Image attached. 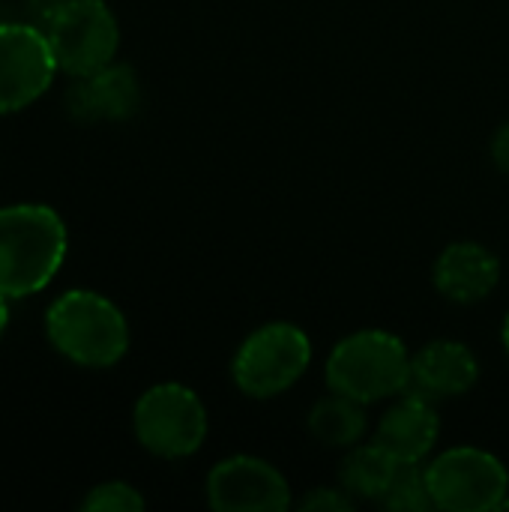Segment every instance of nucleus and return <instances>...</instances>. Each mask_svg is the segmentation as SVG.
<instances>
[{
    "label": "nucleus",
    "mask_w": 509,
    "mask_h": 512,
    "mask_svg": "<svg viewBox=\"0 0 509 512\" xmlns=\"http://www.w3.org/2000/svg\"><path fill=\"white\" fill-rule=\"evenodd\" d=\"M501 510H509V495L504 498V504H501Z\"/></svg>",
    "instance_id": "23"
},
{
    "label": "nucleus",
    "mask_w": 509,
    "mask_h": 512,
    "mask_svg": "<svg viewBox=\"0 0 509 512\" xmlns=\"http://www.w3.org/2000/svg\"><path fill=\"white\" fill-rule=\"evenodd\" d=\"M57 60L48 33L30 21L0 24V114L33 105L54 81Z\"/></svg>",
    "instance_id": "8"
},
{
    "label": "nucleus",
    "mask_w": 509,
    "mask_h": 512,
    "mask_svg": "<svg viewBox=\"0 0 509 512\" xmlns=\"http://www.w3.org/2000/svg\"><path fill=\"white\" fill-rule=\"evenodd\" d=\"M306 426H309V435L321 447H327V450H351L366 438L369 417H366L363 402L330 390L324 399L315 402V408L309 411Z\"/></svg>",
    "instance_id": "14"
},
{
    "label": "nucleus",
    "mask_w": 509,
    "mask_h": 512,
    "mask_svg": "<svg viewBox=\"0 0 509 512\" xmlns=\"http://www.w3.org/2000/svg\"><path fill=\"white\" fill-rule=\"evenodd\" d=\"M51 345L84 369H108L129 351L126 315L96 291H66L45 312Z\"/></svg>",
    "instance_id": "3"
},
{
    "label": "nucleus",
    "mask_w": 509,
    "mask_h": 512,
    "mask_svg": "<svg viewBox=\"0 0 509 512\" xmlns=\"http://www.w3.org/2000/svg\"><path fill=\"white\" fill-rule=\"evenodd\" d=\"M501 342H504V351H507L509 357V312L507 318H504V327H501Z\"/></svg>",
    "instance_id": "22"
},
{
    "label": "nucleus",
    "mask_w": 509,
    "mask_h": 512,
    "mask_svg": "<svg viewBox=\"0 0 509 512\" xmlns=\"http://www.w3.org/2000/svg\"><path fill=\"white\" fill-rule=\"evenodd\" d=\"M402 462H396L381 444L369 441V444H357L351 450H345V459L339 465V486L360 504V501H372L381 504V498L387 495L396 471Z\"/></svg>",
    "instance_id": "15"
},
{
    "label": "nucleus",
    "mask_w": 509,
    "mask_h": 512,
    "mask_svg": "<svg viewBox=\"0 0 509 512\" xmlns=\"http://www.w3.org/2000/svg\"><path fill=\"white\" fill-rule=\"evenodd\" d=\"M327 390L375 405L408 393L411 354L408 345L387 330H357L339 339L324 363Z\"/></svg>",
    "instance_id": "2"
},
{
    "label": "nucleus",
    "mask_w": 509,
    "mask_h": 512,
    "mask_svg": "<svg viewBox=\"0 0 509 512\" xmlns=\"http://www.w3.org/2000/svg\"><path fill=\"white\" fill-rule=\"evenodd\" d=\"M357 507V501L342 489V486H321V489H312L303 501H300V510L306 512H348Z\"/></svg>",
    "instance_id": "18"
},
{
    "label": "nucleus",
    "mask_w": 509,
    "mask_h": 512,
    "mask_svg": "<svg viewBox=\"0 0 509 512\" xmlns=\"http://www.w3.org/2000/svg\"><path fill=\"white\" fill-rule=\"evenodd\" d=\"M57 69L84 78L114 63L120 24L105 0H69L45 27Z\"/></svg>",
    "instance_id": "7"
},
{
    "label": "nucleus",
    "mask_w": 509,
    "mask_h": 512,
    "mask_svg": "<svg viewBox=\"0 0 509 512\" xmlns=\"http://www.w3.org/2000/svg\"><path fill=\"white\" fill-rule=\"evenodd\" d=\"M381 507L393 512H423L432 510V492L426 480V462L423 465H399L387 495L381 498Z\"/></svg>",
    "instance_id": "16"
},
{
    "label": "nucleus",
    "mask_w": 509,
    "mask_h": 512,
    "mask_svg": "<svg viewBox=\"0 0 509 512\" xmlns=\"http://www.w3.org/2000/svg\"><path fill=\"white\" fill-rule=\"evenodd\" d=\"M144 507H147V501L141 498V492L132 489L129 483H120V480L99 483L81 501V510L90 512H141Z\"/></svg>",
    "instance_id": "17"
},
{
    "label": "nucleus",
    "mask_w": 509,
    "mask_h": 512,
    "mask_svg": "<svg viewBox=\"0 0 509 512\" xmlns=\"http://www.w3.org/2000/svg\"><path fill=\"white\" fill-rule=\"evenodd\" d=\"M207 504L216 512H282L291 507L285 474L261 456H228L207 474Z\"/></svg>",
    "instance_id": "9"
},
{
    "label": "nucleus",
    "mask_w": 509,
    "mask_h": 512,
    "mask_svg": "<svg viewBox=\"0 0 509 512\" xmlns=\"http://www.w3.org/2000/svg\"><path fill=\"white\" fill-rule=\"evenodd\" d=\"M438 438H441V417L435 411V402L408 390L396 396V402L384 411L372 441L381 444L402 465H423L429 462Z\"/></svg>",
    "instance_id": "11"
},
{
    "label": "nucleus",
    "mask_w": 509,
    "mask_h": 512,
    "mask_svg": "<svg viewBox=\"0 0 509 512\" xmlns=\"http://www.w3.org/2000/svg\"><path fill=\"white\" fill-rule=\"evenodd\" d=\"M69 0H24V9H27V21L36 24V27H48L54 21V15L66 6Z\"/></svg>",
    "instance_id": "19"
},
{
    "label": "nucleus",
    "mask_w": 509,
    "mask_h": 512,
    "mask_svg": "<svg viewBox=\"0 0 509 512\" xmlns=\"http://www.w3.org/2000/svg\"><path fill=\"white\" fill-rule=\"evenodd\" d=\"M477 381H480V360L465 342L435 339L411 357L408 390L435 405L471 393Z\"/></svg>",
    "instance_id": "10"
},
{
    "label": "nucleus",
    "mask_w": 509,
    "mask_h": 512,
    "mask_svg": "<svg viewBox=\"0 0 509 512\" xmlns=\"http://www.w3.org/2000/svg\"><path fill=\"white\" fill-rule=\"evenodd\" d=\"M432 282L444 300L456 306H474L492 297V291L498 288L501 261L489 246L477 240H456L438 255L432 267Z\"/></svg>",
    "instance_id": "13"
},
{
    "label": "nucleus",
    "mask_w": 509,
    "mask_h": 512,
    "mask_svg": "<svg viewBox=\"0 0 509 512\" xmlns=\"http://www.w3.org/2000/svg\"><path fill=\"white\" fill-rule=\"evenodd\" d=\"M66 225L48 204L0 207V294L30 297L60 273L66 261Z\"/></svg>",
    "instance_id": "1"
},
{
    "label": "nucleus",
    "mask_w": 509,
    "mask_h": 512,
    "mask_svg": "<svg viewBox=\"0 0 509 512\" xmlns=\"http://www.w3.org/2000/svg\"><path fill=\"white\" fill-rule=\"evenodd\" d=\"M141 108V81L132 66L108 63L105 69L75 78L66 90V111L81 123L129 120Z\"/></svg>",
    "instance_id": "12"
},
{
    "label": "nucleus",
    "mask_w": 509,
    "mask_h": 512,
    "mask_svg": "<svg viewBox=\"0 0 509 512\" xmlns=\"http://www.w3.org/2000/svg\"><path fill=\"white\" fill-rule=\"evenodd\" d=\"M312 363V342L306 330L291 321H270L252 330L234 360L231 381L249 399H276L288 393Z\"/></svg>",
    "instance_id": "4"
},
{
    "label": "nucleus",
    "mask_w": 509,
    "mask_h": 512,
    "mask_svg": "<svg viewBox=\"0 0 509 512\" xmlns=\"http://www.w3.org/2000/svg\"><path fill=\"white\" fill-rule=\"evenodd\" d=\"M9 297L6 294H0V339H3V333H6V324H9V303H6Z\"/></svg>",
    "instance_id": "21"
},
{
    "label": "nucleus",
    "mask_w": 509,
    "mask_h": 512,
    "mask_svg": "<svg viewBox=\"0 0 509 512\" xmlns=\"http://www.w3.org/2000/svg\"><path fill=\"white\" fill-rule=\"evenodd\" d=\"M138 444L159 459H186L207 438V408L201 396L177 381L156 384L141 393L132 411Z\"/></svg>",
    "instance_id": "5"
},
{
    "label": "nucleus",
    "mask_w": 509,
    "mask_h": 512,
    "mask_svg": "<svg viewBox=\"0 0 509 512\" xmlns=\"http://www.w3.org/2000/svg\"><path fill=\"white\" fill-rule=\"evenodd\" d=\"M492 162H495V168L501 171V174H509V120L504 126H498L495 129V135H492Z\"/></svg>",
    "instance_id": "20"
},
{
    "label": "nucleus",
    "mask_w": 509,
    "mask_h": 512,
    "mask_svg": "<svg viewBox=\"0 0 509 512\" xmlns=\"http://www.w3.org/2000/svg\"><path fill=\"white\" fill-rule=\"evenodd\" d=\"M426 480L435 510H501L509 495L507 465L480 447H450L426 462Z\"/></svg>",
    "instance_id": "6"
}]
</instances>
